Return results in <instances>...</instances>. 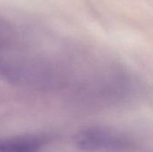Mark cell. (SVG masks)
Wrapping results in <instances>:
<instances>
[{
    "label": "cell",
    "mask_w": 153,
    "mask_h": 152,
    "mask_svg": "<svg viewBox=\"0 0 153 152\" xmlns=\"http://www.w3.org/2000/svg\"><path fill=\"white\" fill-rule=\"evenodd\" d=\"M46 137L37 134L16 136L0 139V152H39Z\"/></svg>",
    "instance_id": "3957f363"
},
{
    "label": "cell",
    "mask_w": 153,
    "mask_h": 152,
    "mask_svg": "<svg viewBox=\"0 0 153 152\" xmlns=\"http://www.w3.org/2000/svg\"><path fill=\"white\" fill-rule=\"evenodd\" d=\"M0 79L15 85L44 87L54 83L55 78L48 66L36 59L0 51Z\"/></svg>",
    "instance_id": "6da1fadb"
},
{
    "label": "cell",
    "mask_w": 153,
    "mask_h": 152,
    "mask_svg": "<svg viewBox=\"0 0 153 152\" xmlns=\"http://www.w3.org/2000/svg\"><path fill=\"white\" fill-rule=\"evenodd\" d=\"M74 143L86 151L118 150L128 145L122 133L103 126H91L79 131L74 137Z\"/></svg>",
    "instance_id": "7a4b0ae2"
}]
</instances>
